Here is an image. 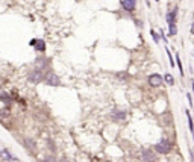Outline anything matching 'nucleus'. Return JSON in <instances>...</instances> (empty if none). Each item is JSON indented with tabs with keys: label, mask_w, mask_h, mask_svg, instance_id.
Segmentation results:
<instances>
[{
	"label": "nucleus",
	"mask_w": 194,
	"mask_h": 162,
	"mask_svg": "<svg viewBox=\"0 0 194 162\" xmlns=\"http://www.w3.org/2000/svg\"><path fill=\"white\" fill-rule=\"evenodd\" d=\"M155 150L161 155H167L170 153V150H172V144H170V141L167 140V138H161V140L156 143L155 146Z\"/></svg>",
	"instance_id": "nucleus-1"
},
{
	"label": "nucleus",
	"mask_w": 194,
	"mask_h": 162,
	"mask_svg": "<svg viewBox=\"0 0 194 162\" xmlns=\"http://www.w3.org/2000/svg\"><path fill=\"white\" fill-rule=\"evenodd\" d=\"M46 76L43 74V70H41V68H35V70L34 71H31L29 73V82H32V83H40L43 79H44Z\"/></svg>",
	"instance_id": "nucleus-2"
},
{
	"label": "nucleus",
	"mask_w": 194,
	"mask_h": 162,
	"mask_svg": "<svg viewBox=\"0 0 194 162\" xmlns=\"http://www.w3.org/2000/svg\"><path fill=\"white\" fill-rule=\"evenodd\" d=\"M162 80H164V77H162L161 74H158V73H153V74L149 76V85L153 86V88L161 86V85H162Z\"/></svg>",
	"instance_id": "nucleus-3"
},
{
	"label": "nucleus",
	"mask_w": 194,
	"mask_h": 162,
	"mask_svg": "<svg viewBox=\"0 0 194 162\" xmlns=\"http://www.w3.org/2000/svg\"><path fill=\"white\" fill-rule=\"evenodd\" d=\"M120 3L126 12H132L137 8V0H120Z\"/></svg>",
	"instance_id": "nucleus-4"
},
{
	"label": "nucleus",
	"mask_w": 194,
	"mask_h": 162,
	"mask_svg": "<svg viewBox=\"0 0 194 162\" xmlns=\"http://www.w3.org/2000/svg\"><path fill=\"white\" fill-rule=\"evenodd\" d=\"M141 158H143L144 162H155V161H156L155 153H153L152 150H149V149H143V150H141Z\"/></svg>",
	"instance_id": "nucleus-5"
},
{
	"label": "nucleus",
	"mask_w": 194,
	"mask_h": 162,
	"mask_svg": "<svg viewBox=\"0 0 194 162\" xmlns=\"http://www.w3.org/2000/svg\"><path fill=\"white\" fill-rule=\"evenodd\" d=\"M44 80L48 83V85H52V86H58L59 83H61V80H59V77L55 74V73H48L46 77H44Z\"/></svg>",
	"instance_id": "nucleus-6"
},
{
	"label": "nucleus",
	"mask_w": 194,
	"mask_h": 162,
	"mask_svg": "<svg viewBox=\"0 0 194 162\" xmlns=\"http://www.w3.org/2000/svg\"><path fill=\"white\" fill-rule=\"evenodd\" d=\"M111 115H112V118L117 120V121H121V120L126 118V112H125L123 109H114V111L111 112Z\"/></svg>",
	"instance_id": "nucleus-7"
},
{
	"label": "nucleus",
	"mask_w": 194,
	"mask_h": 162,
	"mask_svg": "<svg viewBox=\"0 0 194 162\" xmlns=\"http://www.w3.org/2000/svg\"><path fill=\"white\" fill-rule=\"evenodd\" d=\"M176 17H178V6H175L172 11H168L167 14V23H176Z\"/></svg>",
	"instance_id": "nucleus-8"
},
{
	"label": "nucleus",
	"mask_w": 194,
	"mask_h": 162,
	"mask_svg": "<svg viewBox=\"0 0 194 162\" xmlns=\"http://www.w3.org/2000/svg\"><path fill=\"white\" fill-rule=\"evenodd\" d=\"M176 33H178L176 23H170V25H168V35H170V36H175Z\"/></svg>",
	"instance_id": "nucleus-9"
},
{
	"label": "nucleus",
	"mask_w": 194,
	"mask_h": 162,
	"mask_svg": "<svg viewBox=\"0 0 194 162\" xmlns=\"http://www.w3.org/2000/svg\"><path fill=\"white\" fill-rule=\"evenodd\" d=\"M35 49H37V52H44V50H46V44H44L43 39H37V42H35Z\"/></svg>",
	"instance_id": "nucleus-10"
},
{
	"label": "nucleus",
	"mask_w": 194,
	"mask_h": 162,
	"mask_svg": "<svg viewBox=\"0 0 194 162\" xmlns=\"http://www.w3.org/2000/svg\"><path fill=\"white\" fill-rule=\"evenodd\" d=\"M187 120H188V127H190V132L193 133L194 136V124H193V118H191V114L187 111Z\"/></svg>",
	"instance_id": "nucleus-11"
},
{
	"label": "nucleus",
	"mask_w": 194,
	"mask_h": 162,
	"mask_svg": "<svg viewBox=\"0 0 194 162\" xmlns=\"http://www.w3.org/2000/svg\"><path fill=\"white\" fill-rule=\"evenodd\" d=\"M0 153H2V158H5V159H9V161H15V158L8 152V150H0Z\"/></svg>",
	"instance_id": "nucleus-12"
},
{
	"label": "nucleus",
	"mask_w": 194,
	"mask_h": 162,
	"mask_svg": "<svg viewBox=\"0 0 194 162\" xmlns=\"http://www.w3.org/2000/svg\"><path fill=\"white\" fill-rule=\"evenodd\" d=\"M150 35H152V38H153V41H155V42H159L161 36L156 33V30H153V29H152V30H150Z\"/></svg>",
	"instance_id": "nucleus-13"
},
{
	"label": "nucleus",
	"mask_w": 194,
	"mask_h": 162,
	"mask_svg": "<svg viewBox=\"0 0 194 162\" xmlns=\"http://www.w3.org/2000/svg\"><path fill=\"white\" fill-rule=\"evenodd\" d=\"M165 52H167V56H168V61H170V65H172V67H175L176 64H175V59H173V56H172V52H170L168 49H167Z\"/></svg>",
	"instance_id": "nucleus-14"
},
{
	"label": "nucleus",
	"mask_w": 194,
	"mask_h": 162,
	"mask_svg": "<svg viewBox=\"0 0 194 162\" xmlns=\"http://www.w3.org/2000/svg\"><path fill=\"white\" fill-rule=\"evenodd\" d=\"M164 79H165V82H167V83H170V85H173V83H175V79H173V76H172V74H165V76H164Z\"/></svg>",
	"instance_id": "nucleus-15"
},
{
	"label": "nucleus",
	"mask_w": 194,
	"mask_h": 162,
	"mask_svg": "<svg viewBox=\"0 0 194 162\" xmlns=\"http://www.w3.org/2000/svg\"><path fill=\"white\" fill-rule=\"evenodd\" d=\"M176 64L179 65V71H181V74L184 76V68H182V62H181V58H179V56H176Z\"/></svg>",
	"instance_id": "nucleus-16"
},
{
	"label": "nucleus",
	"mask_w": 194,
	"mask_h": 162,
	"mask_svg": "<svg viewBox=\"0 0 194 162\" xmlns=\"http://www.w3.org/2000/svg\"><path fill=\"white\" fill-rule=\"evenodd\" d=\"M187 99H188V103H190V106H193V100H191V94H187Z\"/></svg>",
	"instance_id": "nucleus-17"
},
{
	"label": "nucleus",
	"mask_w": 194,
	"mask_h": 162,
	"mask_svg": "<svg viewBox=\"0 0 194 162\" xmlns=\"http://www.w3.org/2000/svg\"><path fill=\"white\" fill-rule=\"evenodd\" d=\"M46 162H55L53 158H46Z\"/></svg>",
	"instance_id": "nucleus-18"
},
{
	"label": "nucleus",
	"mask_w": 194,
	"mask_h": 162,
	"mask_svg": "<svg viewBox=\"0 0 194 162\" xmlns=\"http://www.w3.org/2000/svg\"><path fill=\"white\" fill-rule=\"evenodd\" d=\"M191 86H193V92H194V80H193V83H191Z\"/></svg>",
	"instance_id": "nucleus-19"
},
{
	"label": "nucleus",
	"mask_w": 194,
	"mask_h": 162,
	"mask_svg": "<svg viewBox=\"0 0 194 162\" xmlns=\"http://www.w3.org/2000/svg\"><path fill=\"white\" fill-rule=\"evenodd\" d=\"M59 162H68V161H67V159H61Z\"/></svg>",
	"instance_id": "nucleus-20"
},
{
	"label": "nucleus",
	"mask_w": 194,
	"mask_h": 162,
	"mask_svg": "<svg viewBox=\"0 0 194 162\" xmlns=\"http://www.w3.org/2000/svg\"><path fill=\"white\" fill-rule=\"evenodd\" d=\"M0 158H2V153H0Z\"/></svg>",
	"instance_id": "nucleus-21"
},
{
	"label": "nucleus",
	"mask_w": 194,
	"mask_h": 162,
	"mask_svg": "<svg viewBox=\"0 0 194 162\" xmlns=\"http://www.w3.org/2000/svg\"><path fill=\"white\" fill-rule=\"evenodd\" d=\"M156 2H159V0H156Z\"/></svg>",
	"instance_id": "nucleus-22"
}]
</instances>
